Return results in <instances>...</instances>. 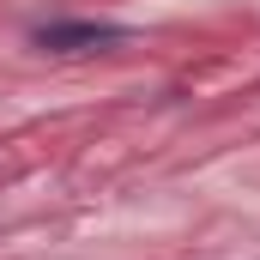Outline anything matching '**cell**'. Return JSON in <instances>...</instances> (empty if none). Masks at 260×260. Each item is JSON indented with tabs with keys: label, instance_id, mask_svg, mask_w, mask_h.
<instances>
[{
	"label": "cell",
	"instance_id": "obj_1",
	"mask_svg": "<svg viewBox=\"0 0 260 260\" xmlns=\"http://www.w3.org/2000/svg\"><path fill=\"white\" fill-rule=\"evenodd\" d=\"M30 43L49 49V55H97V49L127 43V24H109V18H55V24H37Z\"/></svg>",
	"mask_w": 260,
	"mask_h": 260
}]
</instances>
